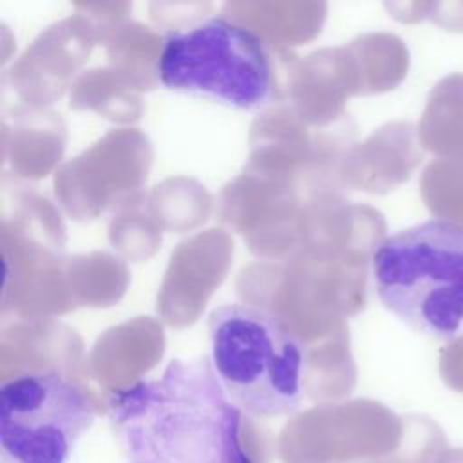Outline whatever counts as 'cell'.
<instances>
[{"instance_id": "obj_3", "label": "cell", "mask_w": 463, "mask_h": 463, "mask_svg": "<svg viewBox=\"0 0 463 463\" xmlns=\"http://www.w3.org/2000/svg\"><path fill=\"white\" fill-rule=\"evenodd\" d=\"M380 302L409 327L438 338L463 322V230L425 221L380 239L371 250Z\"/></svg>"}, {"instance_id": "obj_4", "label": "cell", "mask_w": 463, "mask_h": 463, "mask_svg": "<svg viewBox=\"0 0 463 463\" xmlns=\"http://www.w3.org/2000/svg\"><path fill=\"white\" fill-rule=\"evenodd\" d=\"M168 90L203 96L239 110H259L273 92V69L262 40L226 16H206L170 31L156 63Z\"/></svg>"}, {"instance_id": "obj_6", "label": "cell", "mask_w": 463, "mask_h": 463, "mask_svg": "<svg viewBox=\"0 0 463 463\" xmlns=\"http://www.w3.org/2000/svg\"><path fill=\"white\" fill-rule=\"evenodd\" d=\"M421 136L425 146L443 159H463V72H450L432 89Z\"/></svg>"}, {"instance_id": "obj_10", "label": "cell", "mask_w": 463, "mask_h": 463, "mask_svg": "<svg viewBox=\"0 0 463 463\" xmlns=\"http://www.w3.org/2000/svg\"><path fill=\"white\" fill-rule=\"evenodd\" d=\"M438 463H463V449H449Z\"/></svg>"}, {"instance_id": "obj_7", "label": "cell", "mask_w": 463, "mask_h": 463, "mask_svg": "<svg viewBox=\"0 0 463 463\" xmlns=\"http://www.w3.org/2000/svg\"><path fill=\"white\" fill-rule=\"evenodd\" d=\"M425 204L438 221L463 230V159H436L421 177Z\"/></svg>"}, {"instance_id": "obj_9", "label": "cell", "mask_w": 463, "mask_h": 463, "mask_svg": "<svg viewBox=\"0 0 463 463\" xmlns=\"http://www.w3.org/2000/svg\"><path fill=\"white\" fill-rule=\"evenodd\" d=\"M430 18L447 31H463V2L432 4Z\"/></svg>"}, {"instance_id": "obj_2", "label": "cell", "mask_w": 463, "mask_h": 463, "mask_svg": "<svg viewBox=\"0 0 463 463\" xmlns=\"http://www.w3.org/2000/svg\"><path fill=\"white\" fill-rule=\"evenodd\" d=\"M208 340L212 369L242 412L275 418L300 409L306 349L269 309L222 304L210 313Z\"/></svg>"}, {"instance_id": "obj_5", "label": "cell", "mask_w": 463, "mask_h": 463, "mask_svg": "<svg viewBox=\"0 0 463 463\" xmlns=\"http://www.w3.org/2000/svg\"><path fill=\"white\" fill-rule=\"evenodd\" d=\"M94 418L92 402L61 373L20 374L0 389V463H69Z\"/></svg>"}, {"instance_id": "obj_1", "label": "cell", "mask_w": 463, "mask_h": 463, "mask_svg": "<svg viewBox=\"0 0 463 463\" xmlns=\"http://www.w3.org/2000/svg\"><path fill=\"white\" fill-rule=\"evenodd\" d=\"M109 418L127 463H253L241 443V409L210 358H174L157 378L109 398Z\"/></svg>"}, {"instance_id": "obj_8", "label": "cell", "mask_w": 463, "mask_h": 463, "mask_svg": "<svg viewBox=\"0 0 463 463\" xmlns=\"http://www.w3.org/2000/svg\"><path fill=\"white\" fill-rule=\"evenodd\" d=\"M439 373L452 391L463 392V335L443 347L439 356Z\"/></svg>"}]
</instances>
